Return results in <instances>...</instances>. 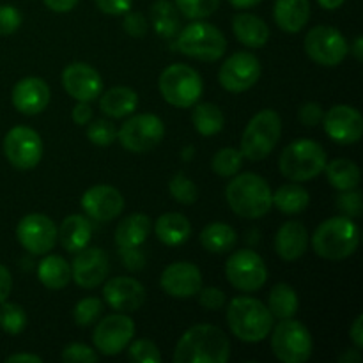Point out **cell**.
Returning <instances> with one entry per match:
<instances>
[{
	"instance_id": "1",
	"label": "cell",
	"mask_w": 363,
	"mask_h": 363,
	"mask_svg": "<svg viewBox=\"0 0 363 363\" xmlns=\"http://www.w3.org/2000/svg\"><path fill=\"white\" fill-rule=\"evenodd\" d=\"M229 337L213 325H195L183 333L174 351L176 363H227Z\"/></svg>"
},
{
	"instance_id": "2",
	"label": "cell",
	"mask_w": 363,
	"mask_h": 363,
	"mask_svg": "<svg viewBox=\"0 0 363 363\" xmlns=\"http://www.w3.org/2000/svg\"><path fill=\"white\" fill-rule=\"evenodd\" d=\"M227 325L243 342H261L273 328L269 308L257 298L238 296L227 307Z\"/></svg>"
},
{
	"instance_id": "3",
	"label": "cell",
	"mask_w": 363,
	"mask_h": 363,
	"mask_svg": "<svg viewBox=\"0 0 363 363\" xmlns=\"http://www.w3.org/2000/svg\"><path fill=\"white\" fill-rule=\"evenodd\" d=\"M272 188L264 177L257 174H240L225 188L229 208L243 218L257 220L272 209Z\"/></svg>"
},
{
	"instance_id": "4",
	"label": "cell",
	"mask_w": 363,
	"mask_h": 363,
	"mask_svg": "<svg viewBox=\"0 0 363 363\" xmlns=\"http://www.w3.org/2000/svg\"><path fill=\"white\" fill-rule=\"evenodd\" d=\"M360 243V229L347 216H333L325 220L312 236L315 254L328 261H342L357 252Z\"/></svg>"
},
{
	"instance_id": "5",
	"label": "cell",
	"mask_w": 363,
	"mask_h": 363,
	"mask_svg": "<svg viewBox=\"0 0 363 363\" xmlns=\"http://www.w3.org/2000/svg\"><path fill=\"white\" fill-rule=\"evenodd\" d=\"M325 165L326 152L323 145L308 138H301L287 145L279 160V169L282 176L293 183L315 179L325 170Z\"/></svg>"
},
{
	"instance_id": "6",
	"label": "cell",
	"mask_w": 363,
	"mask_h": 363,
	"mask_svg": "<svg viewBox=\"0 0 363 363\" xmlns=\"http://www.w3.org/2000/svg\"><path fill=\"white\" fill-rule=\"evenodd\" d=\"M282 135V119L275 110H261L247 124L241 137V155L250 162H259L272 155Z\"/></svg>"
},
{
	"instance_id": "7",
	"label": "cell",
	"mask_w": 363,
	"mask_h": 363,
	"mask_svg": "<svg viewBox=\"0 0 363 363\" xmlns=\"http://www.w3.org/2000/svg\"><path fill=\"white\" fill-rule=\"evenodd\" d=\"M176 46L183 55L191 59L215 62L222 59L227 48V39L220 28L206 21H194L176 35Z\"/></svg>"
},
{
	"instance_id": "8",
	"label": "cell",
	"mask_w": 363,
	"mask_h": 363,
	"mask_svg": "<svg viewBox=\"0 0 363 363\" xmlns=\"http://www.w3.org/2000/svg\"><path fill=\"white\" fill-rule=\"evenodd\" d=\"M163 99L177 108H190L201 99L204 84L194 67L186 64H172L167 67L158 80Z\"/></svg>"
},
{
	"instance_id": "9",
	"label": "cell",
	"mask_w": 363,
	"mask_h": 363,
	"mask_svg": "<svg viewBox=\"0 0 363 363\" xmlns=\"http://www.w3.org/2000/svg\"><path fill=\"white\" fill-rule=\"evenodd\" d=\"M273 354L284 363H305L312 357L314 342L307 326L293 318L280 319L279 325L272 328Z\"/></svg>"
},
{
	"instance_id": "10",
	"label": "cell",
	"mask_w": 363,
	"mask_h": 363,
	"mask_svg": "<svg viewBox=\"0 0 363 363\" xmlns=\"http://www.w3.org/2000/svg\"><path fill=\"white\" fill-rule=\"evenodd\" d=\"M225 277L233 287L243 293L259 291L268 280V268L264 259L250 248L238 250L227 259Z\"/></svg>"
},
{
	"instance_id": "11",
	"label": "cell",
	"mask_w": 363,
	"mask_h": 363,
	"mask_svg": "<svg viewBox=\"0 0 363 363\" xmlns=\"http://www.w3.org/2000/svg\"><path fill=\"white\" fill-rule=\"evenodd\" d=\"M165 135L162 119L155 113H137L130 117L117 131V138L130 152L144 155L155 149Z\"/></svg>"
},
{
	"instance_id": "12",
	"label": "cell",
	"mask_w": 363,
	"mask_h": 363,
	"mask_svg": "<svg viewBox=\"0 0 363 363\" xmlns=\"http://www.w3.org/2000/svg\"><path fill=\"white\" fill-rule=\"evenodd\" d=\"M305 52L314 62L333 67L346 59L350 46H347L346 38L337 28L318 25L311 28L305 38Z\"/></svg>"
},
{
	"instance_id": "13",
	"label": "cell",
	"mask_w": 363,
	"mask_h": 363,
	"mask_svg": "<svg viewBox=\"0 0 363 363\" xmlns=\"http://www.w3.org/2000/svg\"><path fill=\"white\" fill-rule=\"evenodd\" d=\"M4 155L14 169H34L43 158L41 137L28 126H14L4 138Z\"/></svg>"
},
{
	"instance_id": "14",
	"label": "cell",
	"mask_w": 363,
	"mask_h": 363,
	"mask_svg": "<svg viewBox=\"0 0 363 363\" xmlns=\"http://www.w3.org/2000/svg\"><path fill=\"white\" fill-rule=\"evenodd\" d=\"M135 335V323L133 319L128 318L124 312L121 314H112L103 318L96 325L92 342L94 347L105 357H116L126 350L128 344L131 342Z\"/></svg>"
},
{
	"instance_id": "15",
	"label": "cell",
	"mask_w": 363,
	"mask_h": 363,
	"mask_svg": "<svg viewBox=\"0 0 363 363\" xmlns=\"http://www.w3.org/2000/svg\"><path fill=\"white\" fill-rule=\"evenodd\" d=\"M262 67L257 57L250 52H236L222 64L218 73L220 85L225 91L240 94L248 91L261 78Z\"/></svg>"
},
{
	"instance_id": "16",
	"label": "cell",
	"mask_w": 363,
	"mask_h": 363,
	"mask_svg": "<svg viewBox=\"0 0 363 363\" xmlns=\"http://www.w3.org/2000/svg\"><path fill=\"white\" fill-rule=\"evenodd\" d=\"M16 238L25 250L34 255H45L55 247L57 227L46 215L32 213L20 220L16 227Z\"/></svg>"
},
{
	"instance_id": "17",
	"label": "cell",
	"mask_w": 363,
	"mask_h": 363,
	"mask_svg": "<svg viewBox=\"0 0 363 363\" xmlns=\"http://www.w3.org/2000/svg\"><path fill=\"white\" fill-rule=\"evenodd\" d=\"M323 126L326 135L337 144L350 145L362 138L363 117L357 108L350 105H335L323 116Z\"/></svg>"
},
{
	"instance_id": "18",
	"label": "cell",
	"mask_w": 363,
	"mask_h": 363,
	"mask_svg": "<svg viewBox=\"0 0 363 363\" xmlns=\"http://www.w3.org/2000/svg\"><path fill=\"white\" fill-rule=\"evenodd\" d=\"M110 272L108 257L98 247H85L77 252L73 264H71V280H74L82 289H94L105 282Z\"/></svg>"
},
{
	"instance_id": "19",
	"label": "cell",
	"mask_w": 363,
	"mask_h": 363,
	"mask_svg": "<svg viewBox=\"0 0 363 363\" xmlns=\"http://www.w3.org/2000/svg\"><path fill=\"white\" fill-rule=\"evenodd\" d=\"M82 208L96 222H110L124 209V197L117 188L108 184H96L82 195Z\"/></svg>"
},
{
	"instance_id": "20",
	"label": "cell",
	"mask_w": 363,
	"mask_h": 363,
	"mask_svg": "<svg viewBox=\"0 0 363 363\" xmlns=\"http://www.w3.org/2000/svg\"><path fill=\"white\" fill-rule=\"evenodd\" d=\"M62 87L77 101L91 103L103 92V80L89 64L73 62L62 71Z\"/></svg>"
},
{
	"instance_id": "21",
	"label": "cell",
	"mask_w": 363,
	"mask_h": 363,
	"mask_svg": "<svg viewBox=\"0 0 363 363\" xmlns=\"http://www.w3.org/2000/svg\"><path fill=\"white\" fill-rule=\"evenodd\" d=\"M160 286L172 298H191L201 291L202 273L191 262H172L162 273Z\"/></svg>"
},
{
	"instance_id": "22",
	"label": "cell",
	"mask_w": 363,
	"mask_h": 363,
	"mask_svg": "<svg viewBox=\"0 0 363 363\" xmlns=\"http://www.w3.org/2000/svg\"><path fill=\"white\" fill-rule=\"evenodd\" d=\"M103 300L117 312H135L144 305L145 287L131 277H116L103 287Z\"/></svg>"
},
{
	"instance_id": "23",
	"label": "cell",
	"mask_w": 363,
	"mask_h": 363,
	"mask_svg": "<svg viewBox=\"0 0 363 363\" xmlns=\"http://www.w3.org/2000/svg\"><path fill=\"white\" fill-rule=\"evenodd\" d=\"M14 108L25 116H38L48 106L50 87L43 78L27 77L21 78L13 89Z\"/></svg>"
},
{
	"instance_id": "24",
	"label": "cell",
	"mask_w": 363,
	"mask_h": 363,
	"mask_svg": "<svg viewBox=\"0 0 363 363\" xmlns=\"http://www.w3.org/2000/svg\"><path fill=\"white\" fill-rule=\"evenodd\" d=\"M307 247L308 230L301 222H286L275 236V252L287 262L300 259Z\"/></svg>"
},
{
	"instance_id": "25",
	"label": "cell",
	"mask_w": 363,
	"mask_h": 363,
	"mask_svg": "<svg viewBox=\"0 0 363 363\" xmlns=\"http://www.w3.org/2000/svg\"><path fill=\"white\" fill-rule=\"evenodd\" d=\"M92 236V223L87 216L82 215H69L64 218L57 230V238L60 240L64 250L77 254L82 248H85L91 241Z\"/></svg>"
},
{
	"instance_id": "26",
	"label": "cell",
	"mask_w": 363,
	"mask_h": 363,
	"mask_svg": "<svg viewBox=\"0 0 363 363\" xmlns=\"http://www.w3.org/2000/svg\"><path fill=\"white\" fill-rule=\"evenodd\" d=\"M273 18L284 32L296 34L307 25L311 18V2L308 0H277Z\"/></svg>"
},
{
	"instance_id": "27",
	"label": "cell",
	"mask_w": 363,
	"mask_h": 363,
	"mask_svg": "<svg viewBox=\"0 0 363 363\" xmlns=\"http://www.w3.org/2000/svg\"><path fill=\"white\" fill-rule=\"evenodd\" d=\"M233 30L238 41L248 48H261L269 39V28L266 21L250 13L236 14L233 20Z\"/></svg>"
},
{
	"instance_id": "28",
	"label": "cell",
	"mask_w": 363,
	"mask_h": 363,
	"mask_svg": "<svg viewBox=\"0 0 363 363\" xmlns=\"http://www.w3.org/2000/svg\"><path fill=\"white\" fill-rule=\"evenodd\" d=\"M155 234L167 247H179L191 236V223L181 213H165L156 220Z\"/></svg>"
},
{
	"instance_id": "29",
	"label": "cell",
	"mask_w": 363,
	"mask_h": 363,
	"mask_svg": "<svg viewBox=\"0 0 363 363\" xmlns=\"http://www.w3.org/2000/svg\"><path fill=\"white\" fill-rule=\"evenodd\" d=\"M151 233V218L144 213L126 216L116 229V243L121 248H137Z\"/></svg>"
},
{
	"instance_id": "30",
	"label": "cell",
	"mask_w": 363,
	"mask_h": 363,
	"mask_svg": "<svg viewBox=\"0 0 363 363\" xmlns=\"http://www.w3.org/2000/svg\"><path fill=\"white\" fill-rule=\"evenodd\" d=\"M99 108L112 119H121L133 113L138 106V94L130 87H112L101 92Z\"/></svg>"
},
{
	"instance_id": "31",
	"label": "cell",
	"mask_w": 363,
	"mask_h": 363,
	"mask_svg": "<svg viewBox=\"0 0 363 363\" xmlns=\"http://www.w3.org/2000/svg\"><path fill=\"white\" fill-rule=\"evenodd\" d=\"M38 279L45 287L53 291L64 289L71 282V266L60 255H48L38 266Z\"/></svg>"
},
{
	"instance_id": "32",
	"label": "cell",
	"mask_w": 363,
	"mask_h": 363,
	"mask_svg": "<svg viewBox=\"0 0 363 363\" xmlns=\"http://www.w3.org/2000/svg\"><path fill=\"white\" fill-rule=\"evenodd\" d=\"M238 243L236 230L222 222H213L206 225L201 233V245L211 254H225Z\"/></svg>"
},
{
	"instance_id": "33",
	"label": "cell",
	"mask_w": 363,
	"mask_h": 363,
	"mask_svg": "<svg viewBox=\"0 0 363 363\" xmlns=\"http://www.w3.org/2000/svg\"><path fill=\"white\" fill-rule=\"evenodd\" d=\"M151 23L156 34L162 35L163 39L176 38L181 27L179 11L176 4L169 0H156L151 6Z\"/></svg>"
},
{
	"instance_id": "34",
	"label": "cell",
	"mask_w": 363,
	"mask_h": 363,
	"mask_svg": "<svg viewBox=\"0 0 363 363\" xmlns=\"http://www.w3.org/2000/svg\"><path fill=\"white\" fill-rule=\"evenodd\" d=\"M325 170L326 177H328V183L333 188H337V190H353V188H358V184H360V169L351 160L337 158L330 163L326 162Z\"/></svg>"
},
{
	"instance_id": "35",
	"label": "cell",
	"mask_w": 363,
	"mask_h": 363,
	"mask_svg": "<svg viewBox=\"0 0 363 363\" xmlns=\"http://www.w3.org/2000/svg\"><path fill=\"white\" fill-rule=\"evenodd\" d=\"M272 202L279 211L286 213V215H296V213L305 211L308 208V191L300 184H284L280 186L275 194L272 195Z\"/></svg>"
},
{
	"instance_id": "36",
	"label": "cell",
	"mask_w": 363,
	"mask_h": 363,
	"mask_svg": "<svg viewBox=\"0 0 363 363\" xmlns=\"http://www.w3.org/2000/svg\"><path fill=\"white\" fill-rule=\"evenodd\" d=\"M298 294L289 284H277L272 289L268 298V308L273 319H289L294 318L298 312Z\"/></svg>"
},
{
	"instance_id": "37",
	"label": "cell",
	"mask_w": 363,
	"mask_h": 363,
	"mask_svg": "<svg viewBox=\"0 0 363 363\" xmlns=\"http://www.w3.org/2000/svg\"><path fill=\"white\" fill-rule=\"evenodd\" d=\"M194 126L202 137H215L220 131L223 130V113L213 103H201V105L195 106L194 116Z\"/></svg>"
},
{
	"instance_id": "38",
	"label": "cell",
	"mask_w": 363,
	"mask_h": 363,
	"mask_svg": "<svg viewBox=\"0 0 363 363\" xmlns=\"http://www.w3.org/2000/svg\"><path fill=\"white\" fill-rule=\"evenodd\" d=\"M243 167V155L240 149L223 147L213 156L211 169L220 177H233Z\"/></svg>"
},
{
	"instance_id": "39",
	"label": "cell",
	"mask_w": 363,
	"mask_h": 363,
	"mask_svg": "<svg viewBox=\"0 0 363 363\" xmlns=\"http://www.w3.org/2000/svg\"><path fill=\"white\" fill-rule=\"evenodd\" d=\"M27 326V314L18 303H0V328L9 335H20Z\"/></svg>"
},
{
	"instance_id": "40",
	"label": "cell",
	"mask_w": 363,
	"mask_h": 363,
	"mask_svg": "<svg viewBox=\"0 0 363 363\" xmlns=\"http://www.w3.org/2000/svg\"><path fill=\"white\" fill-rule=\"evenodd\" d=\"M177 11L188 20H202L218 9L220 0H174Z\"/></svg>"
},
{
	"instance_id": "41",
	"label": "cell",
	"mask_w": 363,
	"mask_h": 363,
	"mask_svg": "<svg viewBox=\"0 0 363 363\" xmlns=\"http://www.w3.org/2000/svg\"><path fill=\"white\" fill-rule=\"evenodd\" d=\"M169 191L179 204L190 206L197 201L199 190L191 179H188L184 174H176L169 183Z\"/></svg>"
},
{
	"instance_id": "42",
	"label": "cell",
	"mask_w": 363,
	"mask_h": 363,
	"mask_svg": "<svg viewBox=\"0 0 363 363\" xmlns=\"http://www.w3.org/2000/svg\"><path fill=\"white\" fill-rule=\"evenodd\" d=\"M103 312V301L99 298H84L77 303L73 311L74 323L78 326H91L92 323L98 321V318Z\"/></svg>"
},
{
	"instance_id": "43",
	"label": "cell",
	"mask_w": 363,
	"mask_h": 363,
	"mask_svg": "<svg viewBox=\"0 0 363 363\" xmlns=\"http://www.w3.org/2000/svg\"><path fill=\"white\" fill-rule=\"evenodd\" d=\"M87 138L89 142H92L94 145H101V147H105V145H110L116 142L117 130L110 121L96 119L94 123L89 124Z\"/></svg>"
},
{
	"instance_id": "44",
	"label": "cell",
	"mask_w": 363,
	"mask_h": 363,
	"mask_svg": "<svg viewBox=\"0 0 363 363\" xmlns=\"http://www.w3.org/2000/svg\"><path fill=\"white\" fill-rule=\"evenodd\" d=\"M128 357L131 362L138 363H160L162 362V354H160L158 346L147 339L135 340L128 350Z\"/></svg>"
},
{
	"instance_id": "45",
	"label": "cell",
	"mask_w": 363,
	"mask_h": 363,
	"mask_svg": "<svg viewBox=\"0 0 363 363\" xmlns=\"http://www.w3.org/2000/svg\"><path fill=\"white\" fill-rule=\"evenodd\" d=\"M60 358L66 363H96L98 362V353L85 344L73 342L64 347Z\"/></svg>"
},
{
	"instance_id": "46",
	"label": "cell",
	"mask_w": 363,
	"mask_h": 363,
	"mask_svg": "<svg viewBox=\"0 0 363 363\" xmlns=\"http://www.w3.org/2000/svg\"><path fill=\"white\" fill-rule=\"evenodd\" d=\"M337 206L347 218H357L362 215V194L353 188V190H344L337 199Z\"/></svg>"
},
{
	"instance_id": "47",
	"label": "cell",
	"mask_w": 363,
	"mask_h": 363,
	"mask_svg": "<svg viewBox=\"0 0 363 363\" xmlns=\"http://www.w3.org/2000/svg\"><path fill=\"white\" fill-rule=\"evenodd\" d=\"M21 25V14L14 6H0V35L16 32Z\"/></svg>"
},
{
	"instance_id": "48",
	"label": "cell",
	"mask_w": 363,
	"mask_h": 363,
	"mask_svg": "<svg viewBox=\"0 0 363 363\" xmlns=\"http://www.w3.org/2000/svg\"><path fill=\"white\" fill-rule=\"evenodd\" d=\"M199 303L206 311H220L225 305V293L218 287H201L199 291Z\"/></svg>"
},
{
	"instance_id": "49",
	"label": "cell",
	"mask_w": 363,
	"mask_h": 363,
	"mask_svg": "<svg viewBox=\"0 0 363 363\" xmlns=\"http://www.w3.org/2000/svg\"><path fill=\"white\" fill-rule=\"evenodd\" d=\"M124 30L131 35V38H144L149 30V23L145 20V16L142 13H130L128 11L126 16H124V23H123Z\"/></svg>"
},
{
	"instance_id": "50",
	"label": "cell",
	"mask_w": 363,
	"mask_h": 363,
	"mask_svg": "<svg viewBox=\"0 0 363 363\" xmlns=\"http://www.w3.org/2000/svg\"><path fill=\"white\" fill-rule=\"evenodd\" d=\"M323 116H325V112H323V106L319 105V103H314V101L301 105L300 112H298L300 123L303 124V126H308V128L318 126V124L323 121Z\"/></svg>"
},
{
	"instance_id": "51",
	"label": "cell",
	"mask_w": 363,
	"mask_h": 363,
	"mask_svg": "<svg viewBox=\"0 0 363 363\" xmlns=\"http://www.w3.org/2000/svg\"><path fill=\"white\" fill-rule=\"evenodd\" d=\"M98 9L110 16H121L126 14L133 6V0H94Z\"/></svg>"
},
{
	"instance_id": "52",
	"label": "cell",
	"mask_w": 363,
	"mask_h": 363,
	"mask_svg": "<svg viewBox=\"0 0 363 363\" xmlns=\"http://www.w3.org/2000/svg\"><path fill=\"white\" fill-rule=\"evenodd\" d=\"M121 255H123V261L126 264L128 269L131 272H137V269H142L145 264V257L140 250L137 248H121Z\"/></svg>"
},
{
	"instance_id": "53",
	"label": "cell",
	"mask_w": 363,
	"mask_h": 363,
	"mask_svg": "<svg viewBox=\"0 0 363 363\" xmlns=\"http://www.w3.org/2000/svg\"><path fill=\"white\" fill-rule=\"evenodd\" d=\"M73 121L77 124H87L92 121V108L89 103L78 101L77 106L73 108Z\"/></svg>"
},
{
	"instance_id": "54",
	"label": "cell",
	"mask_w": 363,
	"mask_h": 363,
	"mask_svg": "<svg viewBox=\"0 0 363 363\" xmlns=\"http://www.w3.org/2000/svg\"><path fill=\"white\" fill-rule=\"evenodd\" d=\"M11 289H13V279H11L9 269L4 264H0V303L7 301Z\"/></svg>"
},
{
	"instance_id": "55",
	"label": "cell",
	"mask_w": 363,
	"mask_h": 363,
	"mask_svg": "<svg viewBox=\"0 0 363 363\" xmlns=\"http://www.w3.org/2000/svg\"><path fill=\"white\" fill-rule=\"evenodd\" d=\"M43 2L48 9L55 11V13H69L71 9L77 7L80 0H43Z\"/></svg>"
},
{
	"instance_id": "56",
	"label": "cell",
	"mask_w": 363,
	"mask_h": 363,
	"mask_svg": "<svg viewBox=\"0 0 363 363\" xmlns=\"http://www.w3.org/2000/svg\"><path fill=\"white\" fill-rule=\"evenodd\" d=\"M350 335H351V340H353L354 347H357V350H362L363 347V315L362 314L354 319L353 326H351L350 330Z\"/></svg>"
},
{
	"instance_id": "57",
	"label": "cell",
	"mask_w": 363,
	"mask_h": 363,
	"mask_svg": "<svg viewBox=\"0 0 363 363\" xmlns=\"http://www.w3.org/2000/svg\"><path fill=\"white\" fill-rule=\"evenodd\" d=\"M43 358L38 354H28V353H18L11 354L6 358V363H41Z\"/></svg>"
},
{
	"instance_id": "58",
	"label": "cell",
	"mask_w": 363,
	"mask_h": 363,
	"mask_svg": "<svg viewBox=\"0 0 363 363\" xmlns=\"http://www.w3.org/2000/svg\"><path fill=\"white\" fill-rule=\"evenodd\" d=\"M340 363H360L362 362V354L360 350H353V351H346L342 357L339 358Z\"/></svg>"
},
{
	"instance_id": "59",
	"label": "cell",
	"mask_w": 363,
	"mask_h": 363,
	"mask_svg": "<svg viewBox=\"0 0 363 363\" xmlns=\"http://www.w3.org/2000/svg\"><path fill=\"white\" fill-rule=\"evenodd\" d=\"M230 6H234L236 9H248V7H254L257 4H261L262 0H229Z\"/></svg>"
},
{
	"instance_id": "60",
	"label": "cell",
	"mask_w": 363,
	"mask_h": 363,
	"mask_svg": "<svg viewBox=\"0 0 363 363\" xmlns=\"http://www.w3.org/2000/svg\"><path fill=\"white\" fill-rule=\"evenodd\" d=\"M344 2H346V0H318L319 6H321L323 9H326V11L339 9V7L342 6Z\"/></svg>"
},
{
	"instance_id": "61",
	"label": "cell",
	"mask_w": 363,
	"mask_h": 363,
	"mask_svg": "<svg viewBox=\"0 0 363 363\" xmlns=\"http://www.w3.org/2000/svg\"><path fill=\"white\" fill-rule=\"evenodd\" d=\"M353 55L357 57L358 60L363 59V38L362 35H357L353 43Z\"/></svg>"
}]
</instances>
